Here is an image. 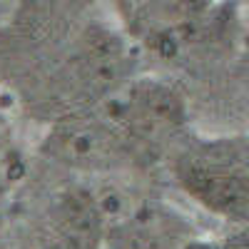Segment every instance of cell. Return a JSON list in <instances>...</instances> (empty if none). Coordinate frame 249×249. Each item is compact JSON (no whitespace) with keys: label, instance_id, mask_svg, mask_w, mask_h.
<instances>
[{"label":"cell","instance_id":"6da1fadb","mask_svg":"<svg viewBox=\"0 0 249 249\" xmlns=\"http://www.w3.org/2000/svg\"><path fill=\"white\" fill-rule=\"evenodd\" d=\"M112 249H157V247L150 237H144L140 232H122L112 242Z\"/></svg>","mask_w":249,"mask_h":249}]
</instances>
